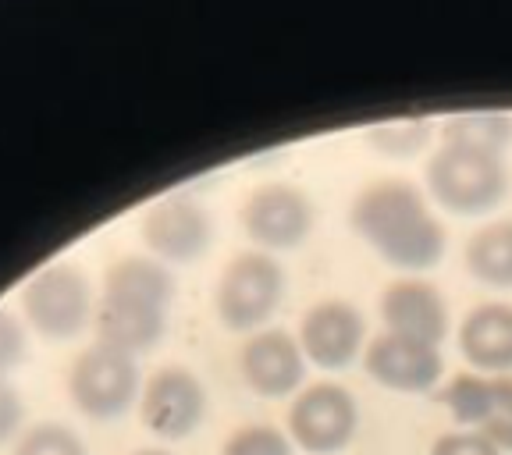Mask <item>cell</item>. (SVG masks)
Segmentation results:
<instances>
[{
	"mask_svg": "<svg viewBox=\"0 0 512 455\" xmlns=\"http://www.w3.org/2000/svg\"><path fill=\"white\" fill-rule=\"evenodd\" d=\"M441 399H445L448 413H452L456 424L477 431V427L484 424V416H488V406H491V381L480 374H456L445 384Z\"/></svg>",
	"mask_w": 512,
	"mask_h": 455,
	"instance_id": "cell-18",
	"label": "cell"
},
{
	"mask_svg": "<svg viewBox=\"0 0 512 455\" xmlns=\"http://www.w3.org/2000/svg\"><path fill=\"white\" fill-rule=\"evenodd\" d=\"M285 288V267L264 249H246V253L232 256L217 278V317L228 331L264 328L285 299Z\"/></svg>",
	"mask_w": 512,
	"mask_h": 455,
	"instance_id": "cell-4",
	"label": "cell"
},
{
	"mask_svg": "<svg viewBox=\"0 0 512 455\" xmlns=\"http://www.w3.org/2000/svg\"><path fill=\"white\" fill-rule=\"evenodd\" d=\"M239 367L256 395L285 399V395L303 388L306 352L299 345V338L285 335L278 328H264V331H253V338L242 345Z\"/></svg>",
	"mask_w": 512,
	"mask_h": 455,
	"instance_id": "cell-13",
	"label": "cell"
},
{
	"mask_svg": "<svg viewBox=\"0 0 512 455\" xmlns=\"http://www.w3.org/2000/svg\"><path fill=\"white\" fill-rule=\"evenodd\" d=\"M139 235L146 249L164 264H192L214 242V221L203 203L189 196H164L153 207H146Z\"/></svg>",
	"mask_w": 512,
	"mask_h": 455,
	"instance_id": "cell-9",
	"label": "cell"
},
{
	"mask_svg": "<svg viewBox=\"0 0 512 455\" xmlns=\"http://www.w3.org/2000/svg\"><path fill=\"white\" fill-rule=\"evenodd\" d=\"M175 299V274L153 256H121L104 274V296L96 313L100 342L121 352H143L160 342Z\"/></svg>",
	"mask_w": 512,
	"mask_h": 455,
	"instance_id": "cell-2",
	"label": "cell"
},
{
	"mask_svg": "<svg viewBox=\"0 0 512 455\" xmlns=\"http://www.w3.org/2000/svg\"><path fill=\"white\" fill-rule=\"evenodd\" d=\"M459 352L484 374L512 370V306L480 303L459 324Z\"/></svg>",
	"mask_w": 512,
	"mask_h": 455,
	"instance_id": "cell-15",
	"label": "cell"
},
{
	"mask_svg": "<svg viewBox=\"0 0 512 455\" xmlns=\"http://www.w3.org/2000/svg\"><path fill=\"white\" fill-rule=\"evenodd\" d=\"M22 413H25L22 395H18L15 388H11V384L0 377V445L15 438L18 424H22Z\"/></svg>",
	"mask_w": 512,
	"mask_h": 455,
	"instance_id": "cell-25",
	"label": "cell"
},
{
	"mask_svg": "<svg viewBox=\"0 0 512 455\" xmlns=\"http://www.w3.org/2000/svg\"><path fill=\"white\" fill-rule=\"evenodd\" d=\"M363 367L381 388L402 395L431 392L445 374L438 345L416 342V338L395 335V331H381L370 338V345L363 349Z\"/></svg>",
	"mask_w": 512,
	"mask_h": 455,
	"instance_id": "cell-11",
	"label": "cell"
},
{
	"mask_svg": "<svg viewBox=\"0 0 512 455\" xmlns=\"http://www.w3.org/2000/svg\"><path fill=\"white\" fill-rule=\"evenodd\" d=\"M427 196L456 217L491 214L509 192V168L502 153L441 143L424 168Z\"/></svg>",
	"mask_w": 512,
	"mask_h": 455,
	"instance_id": "cell-3",
	"label": "cell"
},
{
	"mask_svg": "<svg viewBox=\"0 0 512 455\" xmlns=\"http://www.w3.org/2000/svg\"><path fill=\"white\" fill-rule=\"evenodd\" d=\"M441 143L473 146V150L505 153L512 143V118L502 111H466L441 121Z\"/></svg>",
	"mask_w": 512,
	"mask_h": 455,
	"instance_id": "cell-17",
	"label": "cell"
},
{
	"mask_svg": "<svg viewBox=\"0 0 512 455\" xmlns=\"http://www.w3.org/2000/svg\"><path fill=\"white\" fill-rule=\"evenodd\" d=\"M431 455H505L498 445H491L480 431H456V434H441L434 441Z\"/></svg>",
	"mask_w": 512,
	"mask_h": 455,
	"instance_id": "cell-24",
	"label": "cell"
},
{
	"mask_svg": "<svg viewBox=\"0 0 512 455\" xmlns=\"http://www.w3.org/2000/svg\"><path fill=\"white\" fill-rule=\"evenodd\" d=\"M349 224L384 264L399 271H431L448 246L445 224L427 207V192L409 178L363 185L349 207Z\"/></svg>",
	"mask_w": 512,
	"mask_h": 455,
	"instance_id": "cell-1",
	"label": "cell"
},
{
	"mask_svg": "<svg viewBox=\"0 0 512 455\" xmlns=\"http://www.w3.org/2000/svg\"><path fill=\"white\" fill-rule=\"evenodd\" d=\"M25 360V328L11 310H0V377Z\"/></svg>",
	"mask_w": 512,
	"mask_h": 455,
	"instance_id": "cell-23",
	"label": "cell"
},
{
	"mask_svg": "<svg viewBox=\"0 0 512 455\" xmlns=\"http://www.w3.org/2000/svg\"><path fill=\"white\" fill-rule=\"evenodd\" d=\"M431 121L427 118H402V121H384V125L370 128L367 143L374 146L377 153L384 157H395V160H406L413 153L427 150L431 143Z\"/></svg>",
	"mask_w": 512,
	"mask_h": 455,
	"instance_id": "cell-19",
	"label": "cell"
},
{
	"mask_svg": "<svg viewBox=\"0 0 512 455\" xmlns=\"http://www.w3.org/2000/svg\"><path fill=\"white\" fill-rule=\"evenodd\" d=\"M381 320L384 331H395V335L416 338L427 345H441L452 328L445 296L424 278H395L384 288Z\"/></svg>",
	"mask_w": 512,
	"mask_h": 455,
	"instance_id": "cell-14",
	"label": "cell"
},
{
	"mask_svg": "<svg viewBox=\"0 0 512 455\" xmlns=\"http://www.w3.org/2000/svg\"><path fill=\"white\" fill-rule=\"evenodd\" d=\"M477 431L502 452H512V377H495L491 381V406Z\"/></svg>",
	"mask_w": 512,
	"mask_h": 455,
	"instance_id": "cell-22",
	"label": "cell"
},
{
	"mask_svg": "<svg viewBox=\"0 0 512 455\" xmlns=\"http://www.w3.org/2000/svg\"><path fill=\"white\" fill-rule=\"evenodd\" d=\"M356 424H360L356 399L335 381H317L303 388L288 409V438L313 455L342 452L356 434Z\"/></svg>",
	"mask_w": 512,
	"mask_h": 455,
	"instance_id": "cell-8",
	"label": "cell"
},
{
	"mask_svg": "<svg viewBox=\"0 0 512 455\" xmlns=\"http://www.w3.org/2000/svg\"><path fill=\"white\" fill-rule=\"evenodd\" d=\"M22 299V313L29 320L32 331H40L43 338L54 342H68V338L82 335L93 313V296H89V278L68 260L47 264L36 271L18 292Z\"/></svg>",
	"mask_w": 512,
	"mask_h": 455,
	"instance_id": "cell-5",
	"label": "cell"
},
{
	"mask_svg": "<svg viewBox=\"0 0 512 455\" xmlns=\"http://www.w3.org/2000/svg\"><path fill=\"white\" fill-rule=\"evenodd\" d=\"M466 271L488 288H512V217L488 221L466 242Z\"/></svg>",
	"mask_w": 512,
	"mask_h": 455,
	"instance_id": "cell-16",
	"label": "cell"
},
{
	"mask_svg": "<svg viewBox=\"0 0 512 455\" xmlns=\"http://www.w3.org/2000/svg\"><path fill=\"white\" fill-rule=\"evenodd\" d=\"M136 455H168V452H160V448H143V452H136Z\"/></svg>",
	"mask_w": 512,
	"mask_h": 455,
	"instance_id": "cell-26",
	"label": "cell"
},
{
	"mask_svg": "<svg viewBox=\"0 0 512 455\" xmlns=\"http://www.w3.org/2000/svg\"><path fill=\"white\" fill-rule=\"evenodd\" d=\"M15 455H89L82 438L64 424H36L22 434Z\"/></svg>",
	"mask_w": 512,
	"mask_h": 455,
	"instance_id": "cell-20",
	"label": "cell"
},
{
	"mask_svg": "<svg viewBox=\"0 0 512 455\" xmlns=\"http://www.w3.org/2000/svg\"><path fill=\"white\" fill-rule=\"evenodd\" d=\"M139 416L157 438L182 441L189 438L207 416V388L192 370L185 367H160L146 381Z\"/></svg>",
	"mask_w": 512,
	"mask_h": 455,
	"instance_id": "cell-10",
	"label": "cell"
},
{
	"mask_svg": "<svg viewBox=\"0 0 512 455\" xmlns=\"http://www.w3.org/2000/svg\"><path fill=\"white\" fill-rule=\"evenodd\" d=\"M68 392L79 413L89 420H118L139 395V367L132 352H121L107 342L79 352L68 370Z\"/></svg>",
	"mask_w": 512,
	"mask_h": 455,
	"instance_id": "cell-6",
	"label": "cell"
},
{
	"mask_svg": "<svg viewBox=\"0 0 512 455\" xmlns=\"http://www.w3.org/2000/svg\"><path fill=\"white\" fill-rule=\"evenodd\" d=\"M367 342V320L349 299H320L303 313L299 324V345L306 360L324 370H345L363 356Z\"/></svg>",
	"mask_w": 512,
	"mask_h": 455,
	"instance_id": "cell-12",
	"label": "cell"
},
{
	"mask_svg": "<svg viewBox=\"0 0 512 455\" xmlns=\"http://www.w3.org/2000/svg\"><path fill=\"white\" fill-rule=\"evenodd\" d=\"M221 455H292L288 438L271 424H246L228 434Z\"/></svg>",
	"mask_w": 512,
	"mask_h": 455,
	"instance_id": "cell-21",
	"label": "cell"
},
{
	"mask_svg": "<svg viewBox=\"0 0 512 455\" xmlns=\"http://www.w3.org/2000/svg\"><path fill=\"white\" fill-rule=\"evenodd\" d=\"M239 221L264 253L299 249L317 228V203L292 182H267L246 196Z\"/></svg>",
	"mask_w": 512,
	"mask_h": 455,
	"instance_id": "cell-7",
	"label": "cell"
}]
</instances>
